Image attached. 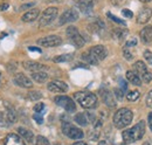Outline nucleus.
<instances>
[{
  "label": "nucleus",
  "instance_id": "f257e3e1",
  "mask_svg": "<svg viewBox=\"0 0 152 145\" xmlns=\"http://www.w3.org/2000/svg\"><path fill=\"white\" fill-rule=\"evenodd\" d=\"M144 133H145V122L140 121L131 129L123 131L122 136H123L125 144H131V143H134L136 141H139L144 136Z\"/></svg>",
  "mask_w": 152,
  "mask_h": 145
},
{
  "label": "nucleus",
  "instance_id": "f03ea898",
  "mask_svg": "<svg viewBox=\"0 0 152 145\" xmlns=\"http://www.w3.org/2000/svg\"><path fill=\"white\" fill-rule=\"evenodd\" d=\"M133 114L130 109L122 108L117 110L114 115V125L117 129H123V127H128L131 122H132Z\"/></svg>",
  "mask_w": 152,
  "mask_h": 145
},
{
  "label": "nucleus",
  "instance_id": "7ed1b4c3",
  "mask_svg": "<svg viewBox=\"0 0 152 145\" xmlns=\"http://www.w3.org/2000/svg\"><path fill=\"white\" fill-rule=\"evenodd\" d=\"M74 98L77 103L84 109H93L97 107V97L95 94L89 91H77L74 94Z\"/></svg>",
  "mask_w": 152,
  "mask_h": 145
},
{
  "label": "nucleus",
  "instance_id": "20e7f679",
  "mask_svg": "<svg viewBox=\"0 0 152 145\" xmlns=\"http://www.w3.org/2000/svg\"><path fill=\"white\" fill-rule=\"evenodd\" d=\"M62 132L69 137L70 139H75V141H78V139H82L84 133L81 129L74 127L72 123L69 122H62Z\"/></svg>",
  "mask_w": 152,
  "mask_h": 145
},
{
  "label": "nucleus",
  "instance_id": "39448f33",
  "mask_svg": "<svg viewBox=\"0 0 152 145\" xmlns=\"http://www.w3.org/2000/svg\"><path fill=\"white\" fill-rule=\"evenodd\" d=\"M66 33H67L68 39L70 40V42L75 46L76 48H82V47L84 46L86 41H84L83 36L81 35V33L78 32V29L76 28L75 26H69V27L67 28Z\"/></svg>",
  "mask_w": 152,
  "mask_h": 145
},
{
  "label": "nucleus",
  "instance_id": "423d86ee",
  "mask_svg": "<svg viewBox=\"0 0 152 145\" xmlns=\"http://www.w3.org/2000/svg\"><path fill=\"white\" fill-rule=\"evenodd\" d=\"M133 72H137L138 76L140 77L142 81H144L145 83H150L152 81V72L148 69V67L145 66V63L143 61H137L133 64Z\"/></svg>",
  "mask_w": 152,
  "mask_h": 145
},
{
  "label": "nucleus",
  "instance_id": "0eeeda50",
  "mask_svg": "<svg viewBox=\"0 0 152 145\" xmlns=\"http://www.w3.org/2000/svg\"><path fill=\"white\" fill-rule=\"evenodd\" d=\"M57 11L56 7H48L47 10L43 11V13L41 14V18L39 20V26L40 27H45V26H48L50 25L57 17Z\"/></svg>",
  "mask_w": 152,
  "mask_h": 145
},
{
  "label": "nucleus",
  "instance_id": "6e6552de",
  "mask_svg": "<svg viewBox=\"0 0 152 145\" xmlns=\"http://www.w3.org/2000/svg\"><path fill=\"white\" fill-rule=\"evenodd\" d=\"M54 101H55V103L58 107L63 108L67 112H74V111H76L75 102L70 97H68V96H63V95L62 96H56L54 98Z\"/></svg>",
  "mask_w": 152,
  "mask_h": 145
},
{
  "label": "nucleus",
  "instance_id": "1a4fd4ad",
  "mask_svg": "<svg viewBox=\"0 0 152 145\" xmlns=\"http://www.w3.org/2000/svg\"><path fill=\"white\" fill-rule=\"evenodd\" d=\"M38 43L42 47H47V48H50V47H57L62 43V39L57 35H49V36H45L42 39H39Z\"/></svg>",
  "mask_w": 152,
  "mask_h": 145
},
{
  "label": "nucleus",
  "instance_id": "9d476101",
  "mask_svg": "<svg viewBox=\"0 0 152 145\" xmlns=\"http://www.w3.org/2000/svg\"><path fill=\"white\" fill-rule=\"evenodd\" d=\"M77 19H78V12L74 8H70L62 13V15L60 17V20H58V25H66L69 22H74Z\"/></svg>",
  "mask_w": 152,
  "mask_h": 145
},
{
  "label": "nucleus",
  "instance_id": "9b49d317",
  "mask_svg": "<svg viewBox=\"0 0 152 145\" xmlns=\"http://www.w3.org/2000/svg\"><path fill=\"white\" fill-rule=\"evenodd\" d=\"M13 82H14L18 87H21V88H32V87H33L32 80L28 78L26 75H23V74H21V72L14 75Z\"/></svg>",
  "mask_w": 152,
  "mask_h": 145
},
{
  "label": "nucleus",
  "instance_id": "f8f14e48",
  "mask_svg": "<svg viewBox=\"0 0 152 145\" xmlns=\"http://www.w3.org/2000/svg\"><path fill=\"white\" fill-rule=\"evenodd\" d=\"M47 88H48V90L52 91V92H56V94H61V92H66V91L68 90V86L64 83V82H62V81H52V82H49L48 84H47Z\"/></svg>",
  "mask_w": 152,
  "mask_h": 145
},
{
  "label": "nucleus",
  "instance_id": "ddd939ff",
  "mask_svg": "<svg viewBox=\"0 0 152 145\" xmlns=\"http://www.w3.org/2000/svg\"><path fill=\"white\" fill-rule=\"evenodd\" d=\"M88 52L93 55L95 59H97L98 61H103V60L108 56V51L105 49V47H104V46H101V45L91 47Z\"/></svg>",
  "mask_w": 152,
  "mask_h": 145
},
{
  "label": "nucleus",
  "instance_id": "4468645a",
  "mask_svg": "<svg viewBox=\"0 0 152 145\" xmlns=\"http://www.w3.org/2000/svg\"><path fill=\"white\" fill-rule=\"evenodd\" d=\"M99 94H101L102 101L105 103V105H108L109 108H115L116 107V101H115L114 96H113V94L108 90V89L102 88L99 90Z\"/></svg>",
  "mask_w": 152,
  "mask_h": 145
},
{
  "label": "nucleus",
  "instance_id": "2eb2a0df",
  "mask_svg": "<svg viewBox=\"0 0 152 145\" xmlns=\"http://www.w3.org/2000/svg\"><path fill=\"white\" fill-rule=\"evenodd\" d=\"M94 4H95V0H77L76 1V5H77L78 10L84 14H88V13L91 12V10L94 7Z\"/></svg>",
  "mask_w": 152,
  "mask_h": 145
},
{
  "label": "nucleus",
  "instance_id": "dca6fc26",
  "mask_svg": "<svg viewBox=\"0 0 152 145\" xmlns=\"http://www.w3.org/2000/svg\"><path fill=\"white\" fill-rule=\"evenodd\" d=\"M4 145H26L22 141V137H20L17 133H8L5 139H4Z\"/></svg>",
  "mask_w": 152,
  "mask_h": 145
},
{
  "label": "nucleus",
  "instance_id": "f3484780",
  "mask_svg": "<svg viewBox=\"0 0 152 145\" xmlns=\"http://www.w3.org/2000/svg\"><path fill=\"white\" fill-rule=\"evenodd\" d=\"M152 17V10L149 7H144L139 11L137 15V22L138 23H146Z\"/></svg>",
  "mask_w": 152,
  "mask_h": 145
},
{
  "label": "nucleus",
  "instance_id": "a211bd4d",
  "mask_svg": "<svg viewBox=\"0 0 152 145\" xmlns=\"http://www.w3.org/2000/svg\"><path fill=\"white\" fill-rule=\"evenodd\" d=\"M22 67L26 69V70H29V72H39V70H43L46 67L39 62H34V61H23L22 62Z\"/></svg>",
  "mask_w": 152,
  "mask_h": 145
},
{
  "label": "nucleus",
  "instance_id": "6ab92c4d",
  "mask_svg": "<svg viewBox=\"0 0 152 145\" xmlns=\"http://www.w3.org/2000/svg\"><path fill=\"white\" fill-rule=\"evenodd\" d=\"M140 40L143 43H152V26H146L140 31Z\"/></svg>",
  "mask_w": 152,
  "mask_h": 145
},
{
  "label": "nucleus",
  "instance_id": "aec40b11",
  "mask_svg": "<svg viewBox=\"0 0 152 145\" xmlns=\"http://www.w3.org/2000/svg\"><path fill=\"white\" fill-rule=\"evenodd\" d=\"M39 14H40V11L37 10V8H33V10H29L28 12H26V13L22 15L21 20H22L23 22H32V21H34V20L38 19Z\"/></svg>",
  "mask_w": 152,
  "mask_h": 145
},
{
  "label": "nucleus",
  "instance_id": "412c9836",
  "mask_svg": "<svg viewBox=\"0 0 152 145\" xmlns=\"http://www.w3.org/2000/svg\"><path fill=\"white\" fill-rule=\"evenodd\" d=\"M126 80L133 84V86H142V80H140V77L138 76V74L137 72H134L133 70H129V72H126Z\"/></svg>",
  "mask_w": 152,
  "mask_h": 145
},
{
  "label": "nucleus",
  "instance_id": "4be33fe9",
  "mask_svg": "<svg viewBox=\"0 0 152 145\" xmlns=\"http://www.w3.org/2000/svg\"><path fill=\"white\" fill-rule=\"evenodd\" d=\"M32 78L35 82H38V83H45L48 80V75H47V72H45L43 70L33 72H32Z\"/></svg>",
  "mask_w": 152,
  "mask_h": 145
},
{
  "label": "nucleus",
  "instance_id": "5701e85b",
  "mask_svg": "<svg viewBox=\"0 0 152 145\" xmlns=\"http://www.w3.org/2000/svg\"><path fill=\"white\" fill-rule=\"evenodd\" d=\"M18 132H19L20 137H22V139H25V141H27V142H29V143L33 142L34 135H33V132H32L31 130H27V129H25V127H19V129H18Z\"/></svg>",
  "mask_w": 152,
  "mask_h": 145
},
{
  "label": "nucleus",
  "instance_id": "b1692460",
  "mask_svg": "<svg viewBox=\"0 0 152 145\" xmlns=\"http://www.w3.org/2000/svg\"><path fill=\"white\" fill-rule=\"evenodd\" d=\"M6 108H7L6 116H7V119H8L10 124H14V123H17V121H18V115H17L15 110L12 108V107H10L8 104H6Z\"/></svg>",
  "mask_w": 152,
  "mask_h": 145
},
{
  "label": "nucleus",
  "instance_id": "393cba45",
  "mask_svg": "<svg viewBox=\"0 0 152 145\" xmlns=\"http://www.w3.org/2000/svg\"><path fill=\"white\" fill-rule=\"evenodd\" d=\"M74 121H75L78 125H81V127H87L88 123H89L87 115H86V114H82V112L76 114L75 117H74Z\"/></svg>",
  "mask_w": 152,
  "mask_h": 145
},
{
  "label": "nucleus",
  "instance_id": "a878e982",
  "mask_svg": "<svg viewBox=\"0 0 152 145\" xmlns=\"http://www.w3.org/2000/svg\"><path fill=\"white\" fill-rule=\"evenodd\" d=\"M104 27H105V25L103 23V21L97 20V21L89 25V31L93 32V33H99L102 29H104Z\"/></svg>",
  "mask_w": 152,
  "mask_h": 145
},
{
  "label": "nucleus",
  "instance_id": "bb28decb",
  "mask_svg": "<svg viewBox=\"0 0 152 145\" xmlns=\"http://www.w3.org/2000/svg\"><path fill=\"white\" fill-rule=\"evenodd\" d=\"M128 29H125V28H115L114 32H113V36H114L116 40H118V41H122L125 36L128 35Z\"/></svg>",
  "mask_w": 152,
  "mask_h": 145
},
{
  "label": "nucleus",
  "instance_id": "cd10ccee",
  "mask_svg": "<svg viewBox=\"0 0 152 145\" xmlns=\"http://www.w3.org/2000/svg\"><path fill=\"white\" fill-rule=\"evenodd\" d=\"M82 59L86 61V62H88L89 64H91V66H96V64H98V60L95 59L93 55L90 54L89 52H87V53H84V54H82Z\"/></svg>",
  "mask_w": 152,
  "mask_h": 145
},
{
  "label": "nucleus",
  "instance_id": "c85d7f7f",
  "mask_svg": "<svg viewBox=\"0 0 152 145\" xmlns=\"http://www.w3.org/2000/svg\"><path fill=\"white\" fill-rule=\"evenodd\" d=\"M73 59V55L72 54H63V55H58L56 57H54V62L55 63H60V62H68Z\"/></svg>",
  "mask_w": 152,
  "mask_h": 145
},
{
  "label": "nucleus",
  "instance_id": "c756f323",
  "mask_svg": "<svg viewBox=\"0 0 152 145\" xmlns=\"http://www.w3.org/2000/svg\"><path fill=\"white\" fill-rule=\"evenodd\" d=\"M139 97H140V92L137 90L129 91L128 95H126V98H128V101H130V102H136Z\"/></svg>",
  "mask_w": 152,
  "mask_h": 145
},
{
  "label": "nucleus",
  "instance_id": "7c9ffc66",
  "mask_svg": "<svg viewBox=\"0 0 152 145\" xmlns=\"http://www.w3.org/2000/svg\"><path fill=\"white\" fill-rule=\"evenodd\" d=\"M27 97H28V100H31V101H38V100H40V98L42 97V94L38 90H33V91H29V92L27 94Z\"/></svg>",
  "mask_w": 152,
  "mask_h": 145
},
{
  "label": "nucleus",
  "instance_id": "2f4dec72",
  "mask_svg": "<svg viewBox=\"0 0 152 145\" xmlns=\"http://www.w3.org/2000/svg\"><path fill=\"white\" fill-rule=\"evenodd\" d=\"M8 125H11V124H10V122H8V119H7L6 114H4L2 111H0V127H7Z\"/></svg>",
  "mask_w": 152,
  "mask_h": 145
},
{
  "label": "nucleus",
  "instance_id": "473e14b6",
  "mask_svg": "<svg viewBox=\"0 0 152 145\" xmlns=\"http://www.w3.org/2000/svg\"><path fill=\"white\" fill-rule=\"evenodd\" d=\"M107 17H108L109 19H111V20H113L114 22H116V23H119V25H123V26H125V25H126L124 20H121V19H118L117 17H115L114 14H111L110 12H108V13H107Z\"/></svg>",
  "mask_w": 152,
  "mask_h": 145
},
{
  "label": "nucleus",
  "instance_id": "72a5a7b5",
  "mask_svg": "<svg viewBox=\"0 0 152 145\" xmlns=\"http://www.w3.org/2000/svg\"><path fill=\"white\" fill-rule=\"evenodd\" d=\"M48 144H49L48 139L46 137H43V136H38L35 138V145H48Z\"/></svg>",
  "mask_w": 152,
  "mask_h": 145
},
{
  "label": "nucleus",
  "instance_id": "f704fd0d",
  "mask_svg": "<svg viewBox=\"0 0 152 145\" xmlns=\"http://www.w3.org/2000/svg\"><path fill=\"white\" fill-rule=\"evenodd\" d=\"M144 59L146 60V62H148L149 64H152V52L145 51V52H144Z\"/></svg>",
  "mask_w": 152,
  "mask_h": 145
},
{
  "label": "nucleus",
  "instance_id": "c9c22d12",
  "mask_svg": "<svg viewBox=\"0 0 152 145\" xmlns=\"http://www.w3.org/2000/svg\"><path fill=\"white\" fill-rule=\"evenodd\" d=\"M33 109H34V111H35V112H38V114H42V111H43V109H45V104H43V103H37Z\"/></svg>",
  "mask_w": 152,
  "mask_h": 145
},
{
  "label": "nucleus",
  "instance_id": "e433bc0d",
  "mask_svg": "<svg viewBox=\"0 0 152 145\" xmlns=\"http://www.w3.org/2000/svg\"><path fill=\"white\" fill-rule=\"evenodd\" d=\"M137 45V39L136 37H131L126 43H125V48H131L133 46H136Z\"/></svg>",
  "mask_w": 152,
  "mask_h": 145
},
{
  "label": "nucleus",
  "instance_id": "4c0bfd02",
  "mask_svg": "<svg viewBox=\"0 0 152 145\" xmlns=\"http://www.w3.org/2000/svg\"><path fill=\"white\" fill-rule=\"evenodd\" d=\"M33 118H34V121H37V123H38V124H42V123H43V118H42L41 114L35 112V114L33 115Z\"/></svg>",
  "mask_w": 152,
  "mask_h": 145
},
{
  "label": "nucleus",
  "instance_id": "58836bf2",
  "mask_svg": "<svg viewBox=\"0 0 152 145\" xmlns=\"http://www.w3.org/2000/svg\"><path fill=\"white\" fill-rule=\"evenodd\" d=\"M146 107H149V108H152V90L148 94V96H146Z\"/></svg>",
  "mask_w": 152,
  "mask_h": 145
},
{
  "label": "nucleus",
  "instance_id": "ea45409f",
  "mask_svg": "<svg viewBox=\"0 0 152 145\" xmlns=\"http://www.w3.org/2000/svg\"><path fill=\"white\" fill-rule=\"evenodd\" d=\"M122 14L125 17V18H132L133 17V13L130 11V10H122Z\"/></svg>",
  "mask_w": 152,
  "mask_h": 145
},
{
  "label": "nucleus",
  "instance_id": "a19ab883",
  "mask_svg": "<svg viewBox=\"0 0 152 145\" xmlns=\"http://www.w3.org/2000/svg\"><path fill=\"white\" fill-rule=\"evenodd\" d=\"M123 92H124V91L122 90V89L116 88V89H115V96H116L118 100H122V98H123Z\"/></svg>",
  "mask_w": 152,
  "mask_h": 145
},
{
  "label": "nucleus",
  "instance_id": "79ce46f5",
  "mask_svg": "<svg viewBox=\"0 0 152 145\" xmlns=\"http://www.w3.org/2000/svg\"><path fill=\"white\" fill-rule=\"evenodd\" d=\"M123 54H124V57H125L126 60H129V61H130V60H132L133 56H132V54H131V53L128 51V48H124V51H123Z\"/></svg>",
  "mask_w": 152,
  "mask_h": 145
},
{
  "label": "nucleus",
  "instance_id": "37998d69",
  "mask_svg": "<svg viewBox=\"0 0 152 145\" xmlns=\"http://www.w3.org/2000/svg\"><path fill=\"white\" fill-rule=\"evenodd\" d=\"M119 84H121V89L123 91L128 90V84H126V82L123 78H119Z\"/></svg>",
  "mask_w": 152,
  "mask_h": 145
},
{
  "label": "nucleus",
  "instance_id": "c03bdc74",
  "mask_svg": "<svg viewBox=\"0 0 152 145\" xmlns=\"http://www.w3.org/2000/svg\"><path fill=\"white\" fill-rule=\"evenodd\" d=\"M113 5H116V6H119V5H123L126 0H110Z\"/></svg>",
  "mask_w": 152,
  "mask_h": 145
},
{
  "label": "nucleus",
  "instance_id": "a18cd8bd",
  "mask_svg": "<svg viewBox=\"0 0 152 145\" xmlns=\"http://www.w3.org/2000/svg\"><path fill=\"white\" fill-rule=\"evenodd\" d=\"M34 5H35L34 2H31V4H25V5H22L20 8H21V10H27V8H32Z\"/></svg>",
  "mask_w": 152,
  "mask_h": 145
},
{
  "label": "nucleus",
  "instance_id": "49530a36",
  "mask_svg": "<svg viewBox=\"0 0 152 145\" xmlns=\"http://www.w3.org/2000/svg\"><path fill=\"white\" fill-rule=\"evenodd\" d=\"M8 6H10V5H8L7 2H4V4H1V5H0V11H6V10L8 8Z\"/></svg>",
  "mask_w": 152,
  "mask_h": 145
},
{
  "label": "nucleus",
  "instance_id": "de8ad7c7",
  "mask_svg": "<svg viewBox=\"0 0 152 145\" xmlns=\"http://www.w3.org/2000/svg\"><path fill=\"white\" fill-rule=\"evenodd\" d=\"M148 122H149V127H150V129H151L152 131V112H150L149 116H148Z\"/></svg>",
  "mask_w": 152,
  "mask_h": 145
},
{
  "label": "nucleus",
  "instance_id": "09e8293b",
  "mask_svg": "<svg viewBox=\"0 0 152 145\" xmlns=\"http://www.w3.org/2000/svg\"><path fill=\"white\" fill-rule=\"evenodd\" d=\"M28 49H29L31 52H39V53H41V49L38 48V47H28Z\"/></svg>",
  "mask_w": 152,
  "mask_h": 145
},
{
  "label": "nucleus",
  "instance_id": "8fccbe9b",
  "mask_svg": "<svg viewBox=\"0 0 152 145\" xmlns=\"http://www.w3.org/2000/svg\"><path fill=\"white\" fill-rule=\"evenodd\" d=\"M97 145H110V143L108 141H99Z\"/></svg>",
  "mask_w": 152,
  "mask_h": 145
},
{
  "label": "nucleus",
  "instance_id": "3c124183",
  "mask_svg": "<svg viewBox=\"0 0 152 145\" xmlns=\"http://www.w3.org/2000/svg\"><path fill=\"white\" fill-rule=\"evenodd\" d=\"M73 145H88V144L84 143V142H76V143H74Z\"/></svg>",
  "mask_w": 152,
  "mask_h": 145
},
{
  "label": "nucleus",
  "instance_id": "603ef678",
  "mask_svg": "<svg viewBox=\"0 0 152 145\" xmlns=\"http://www.w3.org/2000/svg\"><path fill=\"white\" fill-rule=\"evenodd\" d=\"M142 2H149V1H151V0H140Z\"/></svg>",
  "mask_w": 152,
  "mask_h": 145
},
{
  "label": "nucleus",
  "instance_id": "864d4df0",
  "mask_svg": "<svg viewBox=\"0 0 152 145\" xmlns=\"http://www.w3.org/2000/svg\"><path fill=\"white\" fill-rule=\"evenodd\" d=\"M143 145H150V143H148V142H146V143H144Z\"/></svg>",
  "mask_w": 152,
  "mask_h": 145
},
{
  "label": "nucleus",
  "instance_id": "5fc2aeb1",
  "mask_svg": "<svg viewBox=\"0 0 152 145\" xmlns=\"http://www.w3.org/2000/svg\"><path fill=\"white\" fill-rule=\"evenodd\" d=\"M119 145H125V144H119Z\"/></svg>",
  "mask_w": 152,
  "mask_h": 145
},
{
  "label": "nucleus",
  "instance_id": "6e6d98bb",
  "mask_svg": "<svg viewBox=\"0 0 152 145\" xmlns=\"http://www.w3.org/2000/svg\"><path fill=\"white\" fill-rule=\"evenodd\" d=\"M55 145H60V144H55Z\"/></svg>",
  "mask_w": 152,
  "mask_h": 145
}]
</instances>
